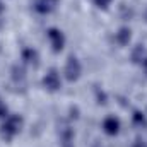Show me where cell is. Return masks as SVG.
<instances>
[{"label":"cell","mask_w":147,"mask_h":147,"mask_svg":"<svg viewBox=\"0 0 147 147\" xmlns=\"http://www.w3.org/2000/svg\"><path fill=\"white\" fill-rule=\"evenodd\" d=\"M24 127V118L19 113H10L7 118H3L0 121V137L5 142H12Z\"/></svg>","instance_id":"6da1fadb"},{"label":"cell","mask_w":147,"mask_h":147,"mask_svg":"<svg viewBox=\"0 0 147 147\" xmlns=\"http://www.w3.org/2000/svg\"><path fill=\"white\" fill-rule=\"evenodd\" d=\"M62 77L63 80L67 82H77L80 77H82V62L79 60L77 55H69L67 60H65V65H63V70H62Z\"/></svg>","instance_id":"7a4b0ae2"},{"label":"cell","mask_w":147,"mask_h":147,"mask_svg":"<svg viewBox=\"0 0 147 147\" xmlns=\"http://www.w3.org/2000/svg\"><path fill=\"white\" fill-rule=\"evenodd\" d=\"M45 33H46L45 36H46V41H48L51 51H53V53H62L63 48H65V45H67V36H65V33H63L60 28H57V26H50Z\"/></svg>","instance_id":"3957f363"},{"label":"cell","mask_w":147,"mask_h":147,"mask_svg":"<svg viewBox=\"0 0 147 147\" xmlns=\"http://www.w3.org/2000/svg\"><path fill=\"white\" fill-rule=\"evenodd\" d=\"M41 86L48 92H58L62 89V86H63V77H62L60 70L55 69V67L48 69L46 74L41 77Z\"/></svg>","instance_id":"277c9868"},{"label":"cell","mask_w":147,"mask_h":147,"mask_svg":"<svg viewBox=\"0 0 147 147\" xmlns=\"http://www.w3.org/2000/svg\"><path fill=\"white\" fill-rule=\"evenodd\" d=\"M60 5V0H33L31 2V10L36 16H51Z\"/></svg>","instance_id":"5b68a950"},{"label":"cell","mask_w":147,"mask_h":147,"mask_svg":"<svg viewBox=\"0 0 147 147\" xmlns=\"http://www.w3.org/2000/svg\"><path fill=\"white\" fill-rule=\"evenodd\" d=\"M101 130L108 137H118L121 132V120L115 115H108L101 121Z\"/></svg>","instance_id":"8992f818"},{"label":"cell","mask_w":147,"mask_h":147,"mask_svg":"<svg viewBox=\"0 0 147 147\" xmlns=\"http://www.w3.org/2000/svg\"><path fill=\"white\" fill-rule=\"evenodd\" d=\"M132 28L130 26H127V24H123V26H120L116 31H115V34H113V41H115V45L118 46V48H128L130 46V43H132Z\"/></svg>","instance_id":"52a82bcc"},{"label":"cell","mask_w":147,"mask_h":147,"mask_svg":"<svg viewBox=\"0 0 147 147\" xmlns=\"http://www.w3.org/2000/svg\"><path fill=\"white\" fill-rule=\"evenodd\" d=\"M21 63L26 67H33L36 69L39 65V51L33 46H26L21 50Z\"/></svg>","instance_id":"ba28073f"},{"label":"cell","mask_w":147,"mask_h":147,"mask_svg":"<svg viewBox=\"0 0 147 147\" xmlns=\"http://www.w3.org/2000/svg\"><path fill=\"white\" fill-rule=\"evenodd\" d=\"M10 80H12L17 87L26 86V80H28V67L22 65L21 62H19V63H14V65L10 67Z\"/></svg>","instance_id":"9c48e42d"},{"label":"cell","mask_w":147,"mask_h":147,"mask_svg":"<svg viewBox=\"0 0 147 147\" xmlns=\"http://www.w3.org/2000/svg\"><path fill=\"white\" fill-rule=\"evenodd\" d=\"M146 60H147V48H146V45L139 43V45L132 46V50H130V62H132L134 65H139V67H140Z\"/></svg>","instance_id":"30bf717a"},{"label":"cell","mask_w":147,"mask_h":147,"mask_svg":"<svg viewBox=\"0 0 147 147\" xmlns=\"http://www.w3.org/2000/svg\"><path fill=\"white\" fill-rule=\"evenodd\" d=\"M130 120H132V125L134 127H139V128H144L147 125V115L144 110H134L130 115Z\"/></svg>","instance_id":"8fae6325"},{"label":"cell","mask_w":147,"mask_h":147,"mask_svg":"<svg viewBox=\"0 0 147 147\" xmlns=\"http://www.w3.org/2000/svg\"><path fill=\"white\" fill-rule=\"evenodd\" d=\"M58 139H60V144L62 142H74L75 140V130L70 125H63L58 130Z\"/></svg>","instance_id":"7c38bea8"},{"label":"cell","mask_w":147,"mask_h":147,"mask_svg":"<svg viewBox=\"0 0 147 147\" xmlns=\"http://www.w3.org/2000/svg\"><path fill=\"white\" fill-rule=\"evenodd\" d=\"M94 98H96V103H98V105H101V106L108 105V94H106L105 89L96 87V89H94Z\"/></svg>","instance_id":"4fadbf2b"},{"label":"cell","mask_w":147,"mask_h":147,"mask_svg":"<svg viewBox=\"0 0 147 147\" xmlns=\"http://www.w3.org/2000/svg\"><path fill=\"white\" fill-rule=\"evenodd\" d=\"M91 3L99 10H108L110 5L113 3V0H91Z\"/></svg>","instance_id":"5bb4252c"},{"label":"cell","mask_w":147,"mask_h":147,"mask_svg":"<svg viewBox=\"0 0 147 147\" xmlns=\"http://www.w3.org/2000/svg\"><path fill=\"white\" fill-rule=\"evenodd\" d=\"M10 115V110H9V106H7V103L0 98V121L3 120V118H7Z\"/></svg>","instance_id":"9a60e30c"},{"label":"cell","mask_w":147,"mask_h":147,"mask_svg":"<svg viewBox=\"0 0 147 147\" xmlns=\"http://www.w3.org/2000/svg\"><path fill=\"white\" fill-rule=\"evenodd\" d=\"M69 113H70V116H69V120L70 121H75V120H79V108L77 106H70V110H69Z\"/></svg>","instance_id":"2e32d148"},{"label":"cell","mask_w":147,"mask_h":147,"mask_svg":"<svg viewBox=\"0 0 147 147\" xmlns=\"http://www.w3.org/2000/svg\"><path fill=\"white\" fill-rule=\"evenodd\" d=\"M130 147H147V142L142 139V137H137V139L132 142V146Z\"/></svg>","instance_id":"e0dca14e"},{"label":"cell","mask_w":147,"mask_h":147,"mask_svg":"<svg viewBox=\"0 0 147 147\" xmlns=\"http://www.w3.org/2000/svg\"><path fill=\"white\" fill-rule=\"evenodd\" d=\"M60 147H75V144H74V142H62Z\"/></svg>","instance_id":"ac0fdd59"},{"label":"cell","mask_w":147,"mask_h":147,"mask_svg":"<svg viewBox=\"0 0 147 147\" xmlns=\"http://www.w3.org/2000/svg\"><path fill=\"white\" fill-rule=\"evenodd\" d=\"M140 69H142V72H144V75L147 77V60L144 62V63H142V65H140Z\"/></svg>","instance_id":"d6986e66"},{"label":"cell","mask_w":147,"mask_h":147,"mask_svg":"<svg viewBox=\"0 0 147 147\" xmlns=\"http://www.w3.org/2000/svg\"><path fill=\"white\" fill-rule=\"evenodd\" d=\"M144 21L147 22V7H146V12H144Z\"/></svg>","instance_id":"ffe728a7"},{"label":"cell","mask_w":147,"mask_h":147,"mask_svg":"<svg viewBox=\"0 0 147 147\" xmlns=\"http://www.w3.org/2000/svg\"><path fill=\"white\" fill-rule=\"evenodd\" d=\"M146 115H147V110H146Z\"/></svg>","instance_id":"44dd1931"},{"label":"cell","mask_w":147,"mask_h":147,"mask_svg":"<svg viewBox=\"0 0 147 147\" xmlns=\"http://www.w3.org/2000/svg\"><path fill=\"white\" fill-rule=\"evenodd\" d=\"M96 147H98V146H96Z\"/></svg>","instance_id":"7402d4cb"}]
</instances>
